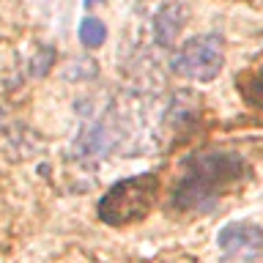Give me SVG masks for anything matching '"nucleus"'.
<instances>
[{"instance_id": "nucleus-1", "label": "nucleus", "mask_w": 263, "mask_h": 263, "mask_svg": "<svg viewBox=\"0 0 263 263\" xmlns=\"http://www.w3.org/2000/svg\"><path fill=\"white\" fill-rule=\"evenodd\" d=\"M247 176V162L233 151H200L184 162L173 186L170 205L176 211H211L228 189Z\"/></svg>"}, {"instance_id": "nucleus-2", "label": "nucleus", "mask_w": 263, "mask_h": 263, "mask_svg": "<svg viewBox=\"0 0 263 263\" xmlns=\"http://www.w3.org/2000/svg\"><path fill=\"white\" fill-rule=\"evenodd\" d=\"M156 189H159V178L154 173H140V176L118 181L99 200V219L112 228L145 219L154 209Z\"/></svg>"}, {"instance_id": "nucleus-3", "label": "nucleus", "mask_w": 263, "mask_h": 263, "mask_svg": "<svg viewBox=\"0 0 263 263\" xmlns=\"http://www.w3.org/2000/svg\"><path fill=\"white\" fill-rule=\"evenodd\" d=\"M225 66V49L222 36L217 33H203L184 41L170 61V69L184 80L192 82H211Z\"/></svg>"}, {"instance_id": "nucleus-4", "label": "nucleus", "mask_w": 263, "mask_h": 263, "mask_svg": "<svg viewBox=\"0 0 263 263\" xmlns=\"http://www.w3.org/2000/svg\"><path fill=\"white\" fill-rule=\"evenodd\" d=\"M222 263H258L263 255V228L255 222H230L219 230Z\"/></svg>"}, {"instance_id": "nucleus-5", "label": "nucleus", "mask_w": 263, "mask_h": 263, "mask_svg": "<svg viewBox=\"0 0 263 263\" xmlns=\"http://www.w3.org/2000/svg\"><path fill=\"white\" fill-rule=\"evenodd\" d=\"M189 20V11L184 3H178V0H170V3H164L159 11L154 14V25H151V36H154V44L167 49L173 47V41L178 39V33L184 30V25Z\"/></svg>"}, {"instance_id": "nucleus-6", "label": "nucleus", "mask_w": 263, "mask_h": 263, "mask_svg": "<svg viewBox=\"0 0 263 263\" xmlns=\"http://www.w3.org/2000/svg\"><path fill=\"white\" fill-rule=\"evenodd\" d=\"M238 93L247 99V104H252V107H258V110H263V69L250 71L244 80L238 77Z\"/></svg>"}, {"instance_id": "nucleus-7", "label": "nucleus", "mask_w": 263, "mask_h": 263, "mask_svg": "<svg viewBox=\"0 0 263 263\" xmlns=\"http://www.w3.org/2000/svg\"><path fill=\"white\" fill-rule=\"evenodd\" d=\"M104 39H107L104 22H99L96 16H88V20H82V25H80V41H82V44L90 47V49H96V47L104 44Z\"/></svg>"}, {"instance_id": "nucleus-8", "label": "nucleus", "mask_w": 263, "mask_h": 263, "mask_svg": "<svg viewBox=\"0 0 263 263\" xmlns=\"http://www.w3.org/2000/svg\"><path fill=\"white\" fill-rule=\"evenodd\" d=\"M96 3H102V0H85V6H96Z\"/></svg>"}]
</instances>
